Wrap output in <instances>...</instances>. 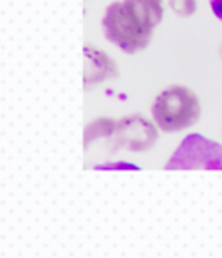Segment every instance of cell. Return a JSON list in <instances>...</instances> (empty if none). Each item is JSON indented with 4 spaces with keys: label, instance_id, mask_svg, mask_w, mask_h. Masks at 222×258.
I'll use <instances>...</instances> for the list:
<instances>
[{
    "label": "cell",
    "instance_id": "cell-1",
    "mask_svg": "<svg viewBox=\"0 0 222 258\" xmlns=\"http://www.w3.org/2000/svg\"><path fill=\"white\" fill-rule=\"evenodd\" d=\"M164 18L162 0H115L102 13V36L126 55L147 50Z\"/></svg>",
    "mask_w": 222,
    "mask_h": 258
},
{
    "label": "cell",
    "instance_id": "cell-2",
    "mask_svg": "<svg viewBox=\"0 0 222 258\" xmlns=\"http://www.w3.org/2000/svg\"><path fill=\"white\" fill-rule=\"evenodd\" d=\"M150 115L159 131L166 135L180 133L199 122L201 101L190 87L175 83L155 96Z\"/></svg>",
    "mask_w": 222,
    "mask_h": 258
},
{
    "label": "cell",
    "instance_id": "cell-3",
    "mask_svg": "<svg viewBox=\"0 0 222 258\" xmlns=\"http://www.w3.org/2000/svg\"><path fill=\"white\" fill-rule=\"evenodd\" d=\"M166 170H222V144L199 133L180 142L164 165Z\"/></svg>",
    "mask_w": 222,
    "mask_h": 258
},
{
    "label": "cell",
    "instance_id": "cell-4",
    "mask_svg": "<svg viewBox=\"0 0 222 258\" xmlns=\"http://www.w3.org/2000/svg\"><path fill=\"white\" fill-rule=\"evenodd\" d=\"M159 140V127L154 120L141 113H129L119 118L117 125V145L119 151L143 154L155 147Z\"/></svg>",
    "mask_w": 222,
    "mask_h": 258
},
{
    "label": "cell",
    "instance_id": "cell-5",
    "mask_svg": "<svg viewBox=\"0 0 222 258\" xmlns=\"http://www.w3.org/2000/svg\"><path fill=\"white\" fill-rule=\"evenodd\" d=\"M83 58H85V68H83L85 90L120 78V68L115 62V58L100 48L93 46V44H85L83 46Z\"/></svg>",
    "mask_w": 222,
    "mask_h": 258
},
{
    "label": "cell",
    "instance_id": "cell-6",
    "mask_svg": "<svg viewBox=\"0 0 222 258\" xmlns=\"http://www.w3.org/2000/svg\"><path fill=\"white\" fill-rule=\"evenodd\" d=\"M117 125H119V118L113 117H97L90 120L83 129V145L86 154L90 152V149L92 151L99 149L106 156L117 154L119 152Z\"/></svg>",
    "mask_w": 222,
    "mask_h": 258
},
{
    "label": "cell",
    "instance_id": "cell-7",
    "mask_svg": "<svg viewBox=\"0 0 222 258\" xmlns=\"http://www.w3.org/2000/svg\"><path fill=\"white\" fill-rule=\"evenodd\" d=\"M169 8L178 18H190L196 15L197 2L196 0H168Z\"/></svg>",
    "mask_w": 222,
    "mask_h": 258
},
{
    "label": "cell",
    "instance_id": "cell-8",
    "mask_svg": "<svg viewBox=\"0 0 222 258\" xmlns=\"http://www.w3.org/2000/svg\"><path fill=\"white\" fill-rule=\"evenodd\" d=\"M93 170H140V166L129 163L126 159H106V161L95 163L92 166Z\"/></svg>",
    "mask_w": 222,
    "mask_h": 258
},
{
    "label": "cell",
    "instance_id": "cell-9",
    "mask_svg": "<svg viewBox=\"0 0 222 258\" xmlns=\"http://www.w3.org/2000/svg\"><path fill=\"white\" fill-rule=\"evenodd\" d=\"M208 2H210V9L213 16L218 22H222V0H208Z\"/></svg>",
    "mask_w": 222,
    "mask_h": 258
},
{
    "label": "cell",
    "instance_id": "cell-10",
    "mask_svg": "<svg viewBox=\"0 0 222 258\" xmlns=\"http://www.w3.org/2000/svg\"><path fill=\"white\" fill-rule=\"evenodd\" d=\"M218 57H220V60H222V43H220V46H218Z\"/></svg>",
    "mask_w": 222,
    "mask_h": 258
}]
</instances>
